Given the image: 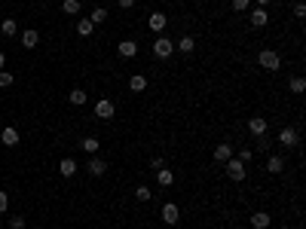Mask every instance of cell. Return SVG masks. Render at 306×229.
Segmentation results:
<instances>
[{
    "label": "cell",
    "mask_w": 306,
    "mask_h": 229,
    "mask_svg": "<svg viewBox=\"0 0 306 229\" xmlns=\"http://www.w3.org/2000/svg\"><path fill=\"white\" fill-rule=\"evenodd\" d=\"M257 64L264 67V71L276 74L279 67H282V55H279L276 49H260V52H257Z\"/></svg>",
    "instance_id": "6da1fadb"
},
{
    "label": "cell",
    "mask_w": 306,
    "mask_h": 229,
    "mask_svg": "<svg viewBox=\"0 0 306 229\" xmlns=\"http://www.w3.org/2000/svg\"><path fill=\"white\" fill-rule=\"evenodd\" d=\"M224 168H226V177H230L233 183H242L245 177H248V168H245V162H239V159H226L224 162Z\"/></svg>",
    "instance_id": "7a4b0ae2"
},
{
    "label": "cell",
    "mask_w": 306,
    "mask_h": 229,
    "mask_svg": "<svg viewBox=\"0 0 306 229\" xmlns=\"http://www.w3.org/2000/svg\"><path fill=\"white\" fill-rule=\"evenodd\" d=\"M172 52H175V40H168L165 34H160V37L153 40V55L156 58H172Z\"/></svg>",
    "instance_id": "3957f363"
},
{
    "label": "cell",
    "mask_w": 306,
    "mask_h": 229,
    "mask_svg": "<svg viewBox=\"0 0 306 229\" xmlns=\"http://www.w3.org/2000/svg\"><path fill=\"white\" fill-rule=\"evenodd\" d=\"M160 217H163V223L175 226V223L181 220V208H178L175 202H165V205H163V211H160Z\"/></svg>",
    "instance_id": "277c9868"
},
{
    "label": "cell",
    "mask_w": 306,
    "mask_h": 229,
    "mask_svg": "<svg viewBox=\"0 0 306 229\" xmlns=\"http://www.w3.org/2000/svg\"><path fill=\"white\" fill-rule=\"evenodd\" d=\"M95 116H98V119H110V116H117V104H113L110 98H101L98 104H95Z\"/></svg>",
    "instance_id": "5b68a950"
},
{
    "label": "cell",
    "mask_w": 306,
    "mask_h": 229,
    "mask_svg": "<svg viewBox=\"0 0 306 229\" xmlns=\"http://www.w3.org/2000/svg\"><path fill=\"white\" fill-rule=\"evenodd\" d=\"M86 171H89L92 177H101V174H107V162H104V159H98V156H89Z\"/></svg>",
    "instance_id": "8992f818"
},
{
    "label": "cell",
    "mask_w": 306,
    "mask_h": 229,
    "mask_svg": "<svg viewBox=\"0 0 306 229\" xmlns=\"http://www.w3.org/2000/svg\"><path fill=\"white\" fill-rule=\"evenodd\" d=\"M279 144L282 147H297L300 144V132L297 129H282L279 132Z\"/></svg>",
    "instance_id": "52a82bcc"
},
{
    "label": "cell",
    "mask_w": 306,
    "mask_h": 229,
    "mask_svg": "<svg viewBox=\"0 0 306 229\" xmlns=\"http://www.w3.org/2000/svg\"><path fill=\"white\" fill-rule=\"evenodd\" d=\"M226 159H233V144L230 141H221L218 147H214V162H226Z\"/></svg>",
    "instance_id": "ba28073f"
},
{
    "label": "cell",
    "mask_w": 306,
    "mask_h": 229,
    "mask_svg": "<svg viewBox=\"0 0 306 229\" xmlns=\"http://www.w3.org/2000/svg\"><path fill=\"white\" fill-rule=\"evenodd\" d=\"M248 19H251V28H266V25H269V13H266L264 6L251 9V16H248Z\"/></svg>",
    "instance_id": "9c48e42d"
},
{
    "label": "cell",
    "mask_w": 306,
    "mask_h": 229,
    "mask_svg": "<svg viewBox=\"0 0 306 229\" xmlns=\"http://www.w3.org/2000/svg\"><path fill=\"white\" fill-rule=\"evenodd\" d=\"M266 129H269V125H266V119H264V116H251V119H248V132H251L254 137L266 134Z\"/></svg>",
    "instance_id": "30bf717a"
},
{
    "label": "cell",
    "mask_w": 306,
    "mask_h": 229,
    "mask_svg": "<svg viewBox=\"0 0 306 229\" xmlns=\"http://www.w3.org/2000/svg\"><path fill=\"white\" fill-rule=\"evenodd\" d=\"M117 52L122 55V58H135V55H138V43L135 40H122V43H117Z\"/></svg>",
    "instance_id": "8fae6325"
},
{
    "label": "cell",
    "mask_w": 306,
    "mask_h": 229,
    "mask_svg": "<svg viewBox=\"0 0 306 229\" xmlns=\"http://www.w3.org/2000/svg\"><path fill=\"white\" fill-rule=\"evenodd\" d=\"M0 141H3V147H16L19 144V129H13V125L0 129Z\"/></svg>",
    "instance_id": "7c38bea8"
},
{
    "label": "cell",
    "mask_w": 306,
    "mask_h": 229,
    "mask_svg": "<svg viewBox=\"0 0 306 229\" xmlns=\"http://www.w3.org/2000/svg\"><path fill=\"white\" fill-rule=\"evenodd\" d=\"M269 223H273V217H269L266 211H254V214H251V226H254V229H266Z\"/></svg>",
    "instance_id": "4fadbf2b"
},
{
    "label": "cell",
    "mask_w": 306,
    "mask_h": 229,
    "mask_svg": "<svg viewBox=\"0 0 306 229\" xmlns=\"http://www.w3.org/2000/svg\"><path fill=\"white\" fill-rule=\"evenodd\" d=\"M37 43H40V34L34 28H28L25 34H21V46H25V49H37Z\"/></svg>",
    "instance_id": "5bb4252c"
},
{
    "label": "cell",
    "mask_w": 306,
    "mask_h": 229,
    "mask_svg": "<svg viewBox=\"0 0 306 229\" xmlns=\"http://www.w3.org/2000/svg\"><path fill=\"white\" fill-rule=\"evenodd\" d=\"M156 183H160V187H172V183H175V171L172 168H160V171H156Z\"/></svg>",
    "instance_id": "9a60e30c"
},
{
    "label": "cell",
    "mask_w": 306,
    "mask_h": 229,
    "mask_svg": "<svg viewBox=\"0 0 306 229\" xmlns=\"http://www.w3.org/2000/svg\"><path fill=\"white\" fill-rule=\"evenodd\" d=\"M175 49H178V52H184V55H190V52L196 49V40H193V37H190V34H187V37L175 40Z\"/></svg>",
    "instance_id": "2e32d148"
},
{
    "label": "cell",
    "mask_w": 306,
    "mask_h": 229,
    "mask_svg": "<svg viewBox=\"0 0 306 229\" xmlns=\"http://www.w3.org/2000/svg\"><path fill=\"white\" fill-rule=\"evenodd\" d=\"M67 101H71L74 107H83L86 101H89V95H86L83 89H71V92H67Z\"/></svg>",
    "instance_id": "e0dca14e"
},
{
    "label": "cell",
    "mask_w": 306,
    "mask_h": 229,
    "mask_svg": "<svg viewBox=\"0 0 306 229\" xmlns=\"http://www.w3.org/2000/svg\"><path fill=\"white\" fill-rule=\"evenodd\" d=\"M266 171L269 174H282V171H285V159L282 156H269L266 159Z\"/></svg>",
    "instance_id": "ac0fdd59"
},
{
    "label": "cell",
    "mask_w": 306,
    "mask_h": 229,
    "mask_svg": "<svg viewBox=\"0 0 306 229\" xmlns=\"http://www.w3.org/2000/svg\"><path fill=\"white\" fill-rule=\"evenodd\" d=\"M165 21H168L165 13H150V21H147V25H150L156 34H163V31H165Z\"/></svg>",
    "instance_id": "d6986e66"
},
{
    "label": "cell",
    "mask_w": 306,
    "mask_h": 229,
    "mask_svg": "<svg viewBox=\"0 0 306 229\" xmlns=\"http://www.w3.org/2000/svg\"><path fill=\"white\" fill-rule=\"evenodd\" d=\"M59 171H61V177H74L77 174V162L67 156V159H61V162H59Z\"/></svg>",
    "instance_id": "ffe728a7"
},
{
    "label": "cell",
    "mask_w": 306,
    "mask_h": 229,
    "mask_svg": "<svg viewBox=\"0 0 306 229\" xmlns=\"http://www.w3.org/2000/svg\"><path fill=\"white\" fill-rule=\"evenodd\" d=\"M0 31H3V37H16L19 34V21L16 19H3L0 21Z\"/></svg>",
    "instance_id": "44dd1931"
},
{
    "label": "cell",
    "mask_w": 306,
    "mask_h": 229,
    "mask_svg": "<svg viewBox=\"0 0 306 229\" xmlns=\"http://www.w3.org/2000/svg\"><path fill=\"white\" fill-rule=\"evenodd\" d=\"M92 31H95V25L89 19H80L77 21V34H80V37H92Z\"/></svg>",
    "instance_id": "7402d4cb"
},
{
    "label": "cell",
    "mask_w": 306,
    "mask_h": 229,
    "mask_svg": "<svg viewBox=\"0 0 306 229\" xmlns=\"http://www.w3.org/2000/svg\"><path fill=\"white\" fill-rule=\"evenodd\" d=\"M129 89H132V92H144V89H147V76H144V74H135V76L129 79Z\"/></svg>",
    "instance_id": "603a6c76"
},
{
    "label": "cell",
    "mask_w": 306,
    "mask_h": 229,
    "mask_svg": "<svg viewBox=\"0 0 306 229\" xmlns=\"http://www.w3.org/2000/svg\"><path fill=\"white\" fill-rule=\"evenodd\" d=\"M98 144H101L98 137H83V141H80V147H83L89 156H95V153H98Z\"/></svg>",
    "instance_id": "cb8c5ba5"
},
{
    "label": "cell",
    "mask_w": 306,
    "mask_h": 229,
    "mask_svg": "<svg viewBox=\"0 0 306 229\" xmlns=\"http://www.w3.org/2000/svg\"><path fill=\"white\" fill-rule=\"evenodd\" d=\"M61 13H64V16H80V0H64V3H61Z\"/></svg>",
    "instance_id": "d4e9b609"
},
{
    "label": "cell",
    "mask_w": 306,
    "mask_h": 229,
    "mask_svg": "<svg viewBox=\"0 0 306 229\" xmlns=\"http://www.w3.org/2000/svg\"><path fill=\"white\" fill-rule=\"evenodd\" d=\"M89 21H92V25H101V21H107V9H104V6H95V9H92V16H89Z\"/></svg>",
    "instance_id": "484cf974"
},
{
    "label": "cell",
    "mask_w": 306,
    "mask_h": 229,
    "mask_svg": "<svg viewBox=\"0 0 306 229\" xmlns=\"http://www.w3.org/2000/svg\"><path fill=\"white\" fill-rule=\"evenodd\" d=\"M288 89L294 92V95H300V92L306 89V79H303V76H291V83H288Z\"/></svg>",
    "instance_id": "4316f807"
},
{
    "label": "cell",
    "mask_w": 306,
    "mask_h": 229,
    "mask_svg": "<svg viewBox=\"0 0 306 229\" xmlns=\"http://www.w3.org/2000/svg\"><path fill=\"white\" fill-rule=\"evenodd\" d=\"M135 199H138V202H150V199H153V190H147L144 183H141V187L135 190Z\"/></svg>",
    "instance_id": "83f0119b"
},
{
    "label": "cell",
    "mask_w": 306,
    "mask_h": 229,
    "mask_svg": "<svg viewBox=\"0 0 306 229\" xmlns=\"http://www.w3.org/2000/svg\"><path fill=\"white\" fill-rule=\"evenodd\" d=\"M13 83H16V76H13V74H9V71H0V89H9Z\"/></svg>",
    "instance_id": "f1b7e54d"
},
{
    "label": "cell",
    "mask_w": 306,
    "mask_h": 229,
    "mask_svg": "<svg viewBox=\"0 0 306 229\" xmlns=\"http://www.w3.org/2000/svg\"><path fill=\"white\" fill-rule=\"evenodd\" d=\"M9 229H25V217L13 214V217H9Z\"/></svg>",
    "instance_id": "f546056e"
},
{
    "label": "cell",
    "mask_w": 306,
    "mask_h": 229,
    "mask_svg": "<svg viewBox=\"0 0 306 229\" xmlns=\"http://www.w3.org/2000/svg\"><path fill=\"white\" fill-rule=\"evenodd\" d=\"M254 141H257V150H264V153L269 150V147H273V141H269V137H266V134H260V137H254Z\"/></svg>",
    "instance_id": "4dcf8cb0"
},
{
    "label": "cell",
    "mask_w": 306,
    "mask_h": 229,
    "mask_svg": "<svg viewBox=\"0 0 306 229\" xmlns=\"http://www.w3.org/2000/svg\"><path fill=\"white\" fill-rule=\"evenodd\" d=\"M236 159H239V162H251V159H254V150H248V147H245V150H239V156H236Z\"/></svg>",
    "instance_id": "1f68e13d"
},
{
    "label": "cell",
    "mask_w": 306,
    "mask_h": 229,
    "mask_svg": "<svg viewBox=\"0 0 306 229\" xmlns=\"http://www.w3.org/2000/svg\"><path fill=\"white\" fill-rule=\"evenodd\" d=\"M248 6H251V0H233V9H236V13H245Z\"/></svg>",
    "instance_id": "d6a6232c"
},
{
    "label": "cell",
    "mask_w": 306,
    "mask_h": 229,
    "mask_svg": "<svg viewBox=\"0 0 306 229\" xmlns=\"http://www.w3.org/2000/svg\"><path fill=\"white\" fill-rule=\"evenodd\" d=\"M6 211H9V196L0 190V214H6Z\"/></svg>",
    "instance_id": "836d02e7"
},
{
    "label": "cell",
    "mask_w": 306,
    "mask_h": 229,
    "mask_svg": "<svg viewBox=\"0 0 306 229\" xmlns=\"http://www.w3.org/2000/svg\"><path fill=\"white\" fill-rule=\"evenodd\" d=\"M150 168H153V171L165 168V159H163V156H153V159H150Z\"/></svg>",
    "instance_id": "e575fe53"
},
{
    "label": "cell",
    "mask_w": 306,
    "mask_h": 229,
    "mask_svg": "<svg viewBox=\"0 0 306 229\" xmlns=\"http://www.w3.org/2000/svg\"><path fill=\"white\" fill-rule=\"evenodd\" d=\"M306 16V3H294V19H303Z\"/></svg>",
    "instance_id": "d590c367"
},
{
    "label": "cell",
    "mask_w": 306,
    "mask_h": 229,
    "mask_svg": "<svg viewBox=\"0 0 306 229\" xmlns=\"http://www.w3.org/2000/svg\"><path fill=\"white\" fill-rule=\"evenodd\" d=\"M117 3H120V9H132V6H135V0H117Z\"/></svg>",
    "instance_id": "8d00e7d4"
},
{
    "label": "cell",
    "mask_w": 306,
    "mask_h": 229,
    "mask_svg": "<svg viewBox=\"0 0 306 229\" xmlns=\"http://www.w3.org/2000/svg\"><path fill=\"white\" fill-rule=\"evenodd\" d=\"M3 64H6V55H3V52H0V71H3Z\"/></svg>",
    "instance_id": "74e56055"
},
{
    "label": "cell",
    "mask_w": 306,
    "mask_h": 229,
    "mask_svg": "<svg viewBox=\"0 0 306 229\" xmlns=\"http://www.w3.org/2000/svg\"><path fill=\"white\" fill-rule=\"evenodd\" d=\"M257 6H264V9H266V6H269V0H257Z\"/></svg>",
    "instance_id": "f35d334b"
},
{
    "label": "cell",
    "mask_w": 306,
    "mask_h": 229,
    "mask_svg": "<svg viewBox=\"0 0 306 229\" xmlns=\"http://www.w3.org/2000/svg\"><path fill=\"white\" fill-rule=\"evenodd\" d=\"M0 129H3V119H0Z\"/></svg>",
    "instance_id": "ab89813d"
},
{
    "label": "cell",
    "mask_w": 306,
    "mask_h": 229,
    "mask_svg": "<svg viewBox=\"0 0 306 229\" xmlns=\"http://www.w3.org/2000/svg\"><path fill=\"white\" fill-rule=\"evenodd\" d=\"M279 229H288V226H279Z\"/></svg>",
    "instance_id": "60d3db41"
}]
</instances>
